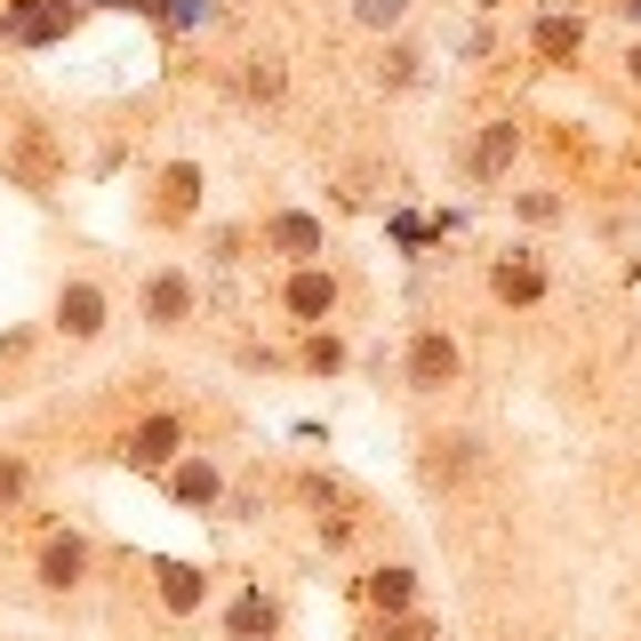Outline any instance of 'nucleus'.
<instances>
[{"instance_id":"nucleus-14","label":"nucleus","mask_w":641,"mask_h":641,"mask_svg":"<svg viewBox=\"0 0 641 641\" xmlns=\"http://www.w3.org/2000/svg\"><path fill=\"white\" fill-rule=\"evenodd\" d=\"M385 641H433V626H425V618H410V626H393Z\"/></svg>"},{"instance_id":"nucleus-7","label":"nucleus","mask_w":641,"mask_h":641,"mask_svg":"<svg viewBox=\"0 0 641 641\" xmlns=\"http://www.w3.org/2000/svg\"><path fill=\"white\" fill-rule=\"evenodd\" d=\"M482 168H489V177H497V168L505 161H514V128H489V137H482V153H474Z\"/></svg>"},{"instance_id":"nucleus-11","label":"nucleus","mask_w":641,"mask_h":641,"mask_svg":"<svg viewBox=\"0 0 641 641\" xmlns=\"http://www.w3.org/2000/svg\"><path fill=\"white\" fill-rule=\"evenodd\" d=\"M369 593H378V610H401V601H410V578H401V569H385Z\"/></svg>"},{"instance_id":"nucleus-1","label":"nucleus","mask_w":641,"mask_h":641,"mask_svg":"<svg viewBox=\"0 0 641 641\" xmlns=\"http://www.w3.org/2000/svg\"><path fill=\"white\" fill-rule=\"evenodd\" d=\"M410 378H417V385H449V378H457V345H449V337H417Z\"/></svg>"},{"instance_id":"nucleus-12","label":"nucleus","mask_w":641,"mask_h":641,"mask_svg":"<svg viewBox=\"0 0 641 641\" xmlns=\"http://www.w3.org/2000/svg\"><path fill=\"white\" fill-rule=\"evenodd\" d=\"M273 626V610H265V601H241V610H232V633H265Z\"/></svg>"},{"instance_id":"nucleus-9","label":"nucleus","mask_w":641,"mask_h":641,"mask_svg":"<svg viewBox=\"0 0 641 641\" xmlns=\"http://www.w3.org/2000/svg\"><path fill=\"white\" fill-rule=\"evenodd\" d=\"M273 241H281V249H313V241H321V232H313L306 217H281V225H273Z\"/></svg>"},{"instance_id":"nucleus-2","label":"nucleus","mask_w":641,"mask_h":641,"mask_svg":"<svg viewBox=\"0 0 641 641\" xmlns=\"http://www.w3.org/2000/svg\"><path fill=\"white\" fill-rule=\"evenodd\" d=\"M56 313H64V329H73V337H96V329H105V297H96L89 281H73Z\"/></svg>"},{"instance_id":"nucleus-13","label":"nucleus","mask_w":641,"mask_h":641,"mask_svg":"<svg viewBox=\"0 0 641 641\" xmlns=\"http://www.w3.org/2000/svg\"><path fill=\"white\" fill-rule=\"evenodd\" d=\"M361 17H369V24H393V17H401V0H361Z\"/></svg>"},{"instance_id":"nucleus-8","label":"nucleus","mask_w":641,"mask_h":641,"mask_svg":"<svg viewBox=\"0 0 641 641\" xmlns=\"http://www.w3.org/2000/svg\"><path fill=\"white\" fill-rule=\"evenodd\" d=\"M168 610H193V601H200V578H193V569H168Z\"/></svg>"},{"instance_id":"nucleus-4","label":"nucleus","mask_w":641,"mask_h":641,"mask_svg":"<svg viewBox=\"0 0 641 641\" xmlns=\"http://www.w3.org/2000/svg\"><path fill=\"white\" fill-rule=\"evenodd\" d=\"M537 289H546L537 265H497V297H537Z\"/></svg>"},{"instance_id":"nucleus-3","label":"nucleus","mask_w":641,"mask_h":641,"mask_svg":"<svg viewBox=\"0 0 641 641\" xmlns=\"http://www.w3.org/2000/svg\"><path fill=\"white\" fill-rule=\"evenodd\" d=\"M177 433H185L177 417H153V425L137 433V442H128V465H161L168 449H177Z\"/></svg>"},{"instance_id":"nucleus-10","label":"nucleus","mask_w":641,"mask_h":641,"mask_svg":"<svg viewBox=\"0 0 641 641\" xmlns=\"http://www.w3.org/2000/svg\"><path fill=\"white\" fill-rule=\"evenodd\" d=\"M153 313L177 321V313H185V281H153Z\"/></svg>"},{"instance_id":"nucleus-5","label":"nucleus","mask_w":641,"mask_h":641,"mask_svg":"<svg viewBox=\"0 0 641 641\" xmlns=\"http://www.w3.org/2000/svg\"><path fill=\"white\" fill-rule=\"evenodd\" d=\"M289 306H297V313H329V281H321V273H297V281H289Z\"/></svg>"},{"instance_id":"nucleus-6","label":"nucleus","mask_w":641,"mask_h":641,"mask_svg":"<svg viewBox=\"0 0 641 641\" xmlns=\"http://www.w3.org/2000/svg\"><path fill=\"white\" fill-rule=\"evenodd\" d=\"M41 569H49V586H73V578H81V546H73V537H64V546H49Z\"/></svg>"}]
</instances>
